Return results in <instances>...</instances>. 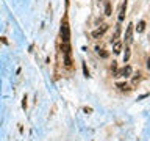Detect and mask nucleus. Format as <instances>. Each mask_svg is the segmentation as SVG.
<instances>
[{
    "mask_svg": "<svg viewBox=\"0 0 150 141\" xmlns=\"http://www.w3.org/2000/svg\"><path fill=\"white\" fill-rule=\"evenodd\" d=\"M125 13H127V0L122 3V6H121V13H119V22H124V21H125Z\"/></svg>",
    "mask_w": 150,
    "mask_h": 141,
    "instance_id": "39448f33",
    "label": "nucleus"
},
{
    "mask_svg": "<svg viewBox=\"0 0 150 141\" xmlns=\"http://www.w3.org/2000/svg\"><path fill=\"white\" fill-rule=\"evenodd\" d=\"M133 23H128V27H127V32H125V41L127 42H131V35H133Z\"/></svg>",
    "mask_w": 150,
    "mask_h": 141,
    "instance_id": "20e7f679",
    "label": "nucleus"
},
{
    "mask_svg": "<svg viewBox=\"0 0 150 141\" xmlns=\"http://www.w3.org/2000/svg\"><path fill=\"white\" fill-rule=\"evenodd\" d=\"M106 30H108V23H103L102 27H99V28H95L94 32H92V38H95V39L102 38V36L106 33Z\"/></svg>",
    "mask_w": 150,
    "mask_h": 141,
    "instance_id": "f03ea898",
    "label": "nucleus"
},
{
    "mask_svg": "<svg viewBox=\"0 0 150 141\" xmlns=\"http://www.w3.org/2000/svg\"><path fill=\"white\" fill-rule=\"evenodd\" d=\"M121 36V25H117L116 27V32H114V36L111 38V42H114V41H117V38Z\"/></svg>",
    "mask_w": 150,
    "mask_h": 141,
    "instance_id": "9d476101",
    "label": "nucleus"
},
{
    "mask_svg": "<svg viewBox=\"0 0 150 141\" xmlns=\"http://www.w3.org/2000/svg\"><path fill=\"white\" fill-rule=\"evenodd\" d=\"M128 60H130V49L127 47V49H125V55H124V63H127Z\"/></svg>",
    "mask_w": 150,
    "mask_h": 141,
    "instance_id": "f8f14e48",
    "label": "nucleus"
},
{
    "mask_svg": "<svg viewBox=\"0 0 150 141\" xmlns=\"http://www.w3.org/2000/svg\"><path fill=\"white\" fill-rule=\"evenodd\" d=\"M116 86H117V88L121 89V91H128V89H130L128 83H125V82H121V83H117V85H116Z\"/></svg>",
    "mask_w": 150,
    "mask_h": 141,
    "instance_id": "1a4fd4ad",
    "label": "nucleus"
},
{
    "mask_svg": "<svg viewBox=\"0 0 150 141\" xmlns=\"http://www.w3.org/2000/svg\"><path fill=\"white\" fill-rule=\"evenodd\" d=\"M95 52H97V55L100 56V58H108L109 53L106 52L105 49H100V47H95Z\"/></svg>",
    "mask_w": 150,
    "mask_h": 141,
    "instance_id": "0eeeda50",
    "label": "nucleus"
},
{
    "mask_svg": "<svg viewBox=\"0 0 150 141\" xmlns=\"http://www.w3.org/2000/svg\"><path fill=\"white\" fill-rule=\"evenodd\" d=\"M144 30H145V22H144V21H139L138 25H136V32H138V33H142Z\"/></svg>",
    "mask_w": 150,
    "mask_h": 141,
    "instance_id": "6e6552de",
    "label": "nucleus"
},
{
    "mask_svg": "<svg viewBox=\"0 0 150 141\" xmlns=\"http://www.w3.org/2000/svg\"><path fill=\"white\" fill-rule=\"evenodd\" d=\"M147 68L150 69V56H149V58H147Z\"/></svg>",
    "mask_w": 150,
    "mask_h": 141,
    "instance_id": "2eb2a0df",
    "label": "nucleus"
},
{
    "mask_svg": "<svg viewBox=\"0 0 150 141\" xmlns=\"http://www.w3.org/2000/svg\"><path fill=\"white\" fill-rule=\"evenodd\" d=\"M105 14L106 16H111L113 14V13H111V3H109V2L105 3Z\"/></svg>",
    "mask_w": 150,
    "mask_h": 141,
    "instance_id": "9b49d317",
    "label": "nucleus"
},
{
    "mask_svg": "<svg viewBox=\"0 0 150 141\" xmlns=\"http://www.w3.org/2000/svg\"><path fill=\"white\" fill-rule=\"evenodd\" d=\"M83 72H85V75H86V77H89V70H88V68H86L85 63H83Z\"/></svg>",
    "mask_w": 150,
    "mask_h": 141,
    "instance_id": "ddd939ff",
    "label": "nucleus"
},
{
    "mask_svg": "<svg viewBox=\"0 0 150 141\" xmlns=\"http://www.w3.org/2000/svg\"><path fill=\"white\" fill-rule=\"evenodd\" d=\"M113 52H114L116 55L122 52V42L119 41V39H117V41H114V42H113Z\"/></svg>",
    "mask_w": 150,
    "mask_h": 141,
    "instance_id": "423d86ee",
    "label": "nucleus"
},
{
    "mask_svg": "<svg viewBox=\"0 0 150 141\" xmlns=\"http://www.w3.org/2000/svg\"><path fill=\"white\" fill-rule=\"evenodd\" d=\"M131 74H133V68L131 66H128V64L124 66L121 70H117V77H124V79H128Z\"/></svg>",
    "mask_w": 150,
    "mask_h": 141,
    "instance_id": "7ed1b4c3",
    "label": "nucleus"
},
{
    "mask_svg": "<svg viewBox=\"0 0 150 141\" xmlns=\"http://www.w3.org/2000/svg\"><path fill=\"white\" fill-rule=\"evenodd\" d=\"M59 33H61V41H63V44H64V42H69V41H71V33H69L67 17H64V21L61 22V30H59Z\"/></svg>",
    "mask_w": 150,
    "mask_h": 141,
    "instance_id": "f257e3e1",
    "label": "nucleus"
},
{
    "mask_svg": "<svg viewBox=\"0 0 150 141\" xmlns=\"http://www.w3.org/2000/svg\"><path fill=\"white\" fill-rule=\"evenodd\" d=\"M147 96H149V94H142V96H141V97H139V99H138V100H142V99H145V97H147Z\"/></svg>",
    "mask_w": 150,
    "mask_h": 141,
    "instance_id": "4468645a",
    "label": "nucleus"
}]
</instances>
